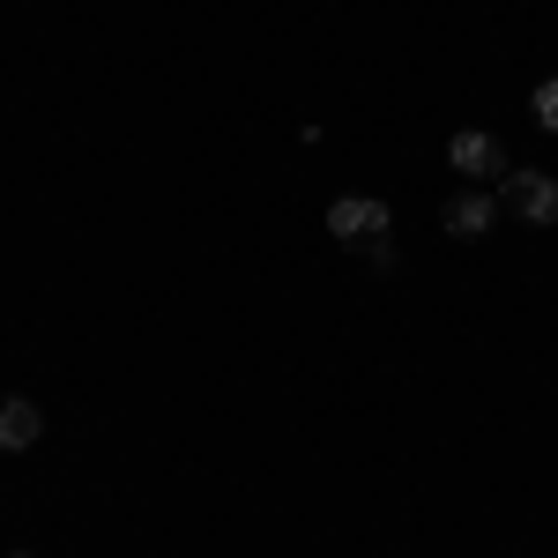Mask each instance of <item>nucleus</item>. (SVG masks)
Here are the masks:
<instances>
[{
	"mask_svg": "<svg viewBox=\"0 0 558 558\" xmlns=\"http://www.w3.org/2000/svg\"><path fill=\"white\" fill-rule=\"evenodd\" d=\"M499 202L521 216V223H558V179L551 172H536V165H514V172L499 179Z\"/></svg>",
	"mask_w": 558,
	"mask_h": 558,
	"instance_id": "obj_1",
	"label": "nucleus"
},
{
	"mask_svg": "<svg viewBox=\"0 0 558 558\" xmlns=\"http://www.w3.org/2000/svg\"><path fill=\"white\" fill-rule=\"evenodd\" d=\"M328 231H336L343 246H365V239L387 231V202H373V194H343V202H328Z\"/></svg>",
	"mask_w": 558,
	"mask_h": 558,
	"instance_id": "obj_2",
	"label": "nucleus"
},
{
	"mask_svg": "<svg viewBox=\"0 0 558 558\" xmlns=\"http://www.w3.org/2000/svg\"><path fill=\"white\" fill-rule=\"evenodd\" d=\"M447 165H454L462 179H499V165H507V149H499V134L462 128L454 142H447Z\"/></svg>",
	"mask_w": 558,
	"mask_h": 558,
	"instance_id": "obj_3",
	"label": "nucleus"
},
{
	"mask_svg": "<svg viewBox=\"0 0 558 558\" xmlns=\"http://www.w3.org/2000/svg\"><path fill=\"white\" fill-rule=\"evenodd\" d=\"M45 439V410L23 402V395H0V454H23Z\"/></svg>",
	"mask_w": 558,
	"mask_h": 558,
	"instance_id": "obj_4",
	"label": "nucleus"
},
{
	"mask_svg": "<svg viewBox=\"0 0 558 558\" xmlns=\"http://www.w3.org/2000/svg\"><path fill=\"white\" fill-rule=\"evenodd\" d=\"M439 223H447V239H484V231L499 223V202H492L484 186H470V194H454V202H447Z\"/></svg>",
	"mask_w": 558,
	"mask_h": 558,
	"instance_id": "obj_5",
	"label": "nucleus"
},
{
	"mask_svg": "<svg viewBox=\"0 0 558 558\" xmlns=\"http://www.w3.org/2000/svg\"><path fill=\"white\" fill-rule=\"evenodd\" d=\"M529 105H536V128L558 134V75H551V83H536V97H529Z\"/></svg>",
	"mask_w": 558,
	"mask_h": 558,
	"instance_id": "obj_6",
	"label": "nucleus"
},
{
	"mask_svg": "<svg viewBox=\"0 0 558 558\" xmlns=\"http://www.w3.org/2000/svg\"><path fill=\"white\" fill-rule=\"evenodd\" d=\"M357 254L373 260V268H395V246H387V231H380V239H365V246H357Z\"/></svg>",
	"mask_w": 558,
	"mask_h": 558,
	"instance_id": "obj_7",
	"label": "nucleus"
},
{
	"mask_svg": "<svg viewBox=\"0 0 558 558\" xmlns=\"http://www.w3.org/2000/svg\"><path fill=\"white\" fill-rule=\"evenodd\" d=\"M8 558H31V551H8Z\"/></svg>",
	"mask_w": 558,
	"mask_h": 558,
	"instance_id": "obj_8",
	"label": "nucleus"
}]
</instances>
